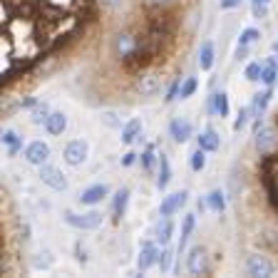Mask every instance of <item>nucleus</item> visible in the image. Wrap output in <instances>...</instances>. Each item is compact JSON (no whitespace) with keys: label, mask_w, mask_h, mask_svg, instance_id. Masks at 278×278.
<instances>
[{"label":"nucleus","mask_w":278,"mask_h":278,"mask_svg":"<svg viewBox=\"0 0 278 278\" xmlns=\"http://www.w3.org/2000/svg\"><path fill=\"white\" fill-rule=\"evenodd\" d=\"M271 97H273V92H271V90H266L263 95H256V99H253V114H256V117H261V114H263V110L268 107Z\"/></svg>","instance_id":"25"},{"label":"nucleus","mask_w":278,"mask_h":278,"mask_svg":"<svg viewBox=\"0 0 278 278\" xmlns=\"http://www.w3.org/2000/svg\"><path fill=\"white\" fill-rule=\"evenodd\" d=\"M186 199H189L186 191H174V194L164 196V201H162V206H159V213H162V216H174V213L186 204Z\"/></svg>","instance_id":"5"},{"label":"nucleus","mask_w":278,"mask_h":278,"mask_svg":"<svg viewBox=\"0 0 278 278\" xmlns=\"http://www.w3.org/2000/svg\"><path fill=\"white\" fill-rule=\"evenodd\" d=\"M127 201H130V189H119L114 194V201H112V219L119 221L127 211Z\"/></svg>","instance_id":"13"},{"label":"nucleus","mask_w":278,"mask_h":278,"mask_svg":"<svg viewBox=\"0 0 278 278\" xmlns=\"http://www.w3.org/2000/svg\"><path fill=\"white\" fill-rule=\"evenodd\" d=\"M107 194H110L107 184H95V186L84 189L82 194H80V204H84V206H95V204H99Z\"/></svg>","instance_id":"9"},{"label":"nucleus","mask_w":278,"mask_h":278,"mask_svg":"<svg viewBox=\"0 0 278 278\" xmlns=\"http://www.w3.org/2000/svg\"><path fill=\"white\" fill-rule=\"evenodd\" d=\"M134 159H137V154H132V152H130V154H124V157H122V164H124V166H132V164H134Z\"/></svg>","instance_id":"38"},{"label":"nucleus","mask_w":278,"mask_h":278,"mask_svg":"<svg viewBox=\"0 0 278 278\" xmlns=\"http://www.w3.org/2000/svg\"><path fill=\"white\" fill-rule=\"evenodd\" d=\"M139 132H142V122L139 119H130V122L122 127V142L124 144H132L139 137Z\"/></svg>","instance_id":"21"},{"label":"nucleus","mask_w":278,"mask_h":278,"mask_svg":"<svg viewBox=\"0 0 278 278\" xmlns=\"http://www.w3.org/2000/svg\"><path fill=\"white\" fill-rule=\"evenodd\" d=\"M40 179H42V184L52 186L55 191H65V189H67V179H65V174H62L57 166L42 164V166H40Z\"/></svg>","instance_id":"2"},{"label":"nucleus","mask_w":278,"mask_h":278,"mask_svg":"<svg viewBox=\"0 0 278 278\" xmlns=\"http://www.w3.org/2000/svg\"><path fill=\"white\" fill-rule=\"evenodd\" d=\"M261 37V30H256V28H246L239 37V45H251V42H256Z\"/></svg>","instance_id":"28"},{"label":"nucleus","mask_w":278,"mask_h":278,"mask_svg":"<svg viewBox=\"0 0 278 278\" xmlns=\"http://www.w3.org/2000/svg\"><path fill=\"white\" fill-rule=\"evenodd\" d=\"M179 92H181V80H174L172 82V87L166 90V97H164V102L169 104V102H174L177 97H179Z\"/></svg>","instance_id":"32"},{"label":"nucleus","mask_w":278,"mask_h":278,"mask_svg":"<svg viewBox=\"0 0 278 278\" xmlns=\"http://www.w3.org/2000/svg\"><path fill=\"white\" fill-rule=\"evenodd\" d=\"M169 134H172V139L177 144H184L186 139H191V122L181 119V117L172 119V124H169Z\"/></svg>","instance_id":"8"},{"label":"nucleus","mask_w":278,"mask_h":278,"mask_svg":"<svg viewBox=\"0 0 278 278\" xmlns=\"http://www.w3.org/2000/svg\"><path fill=\"white\" fill-rule=\"evenodd\" d=\"M25 159L30 162V164H37V166H42L48 159H50V147L45 144V142H30L28 144V149H25Z\"/></svg>","instance_id":"4"},{"label":"nucleus","mask_w":278,"mask_h":278,"mask_svg":"<svg viewBox=\"0 0 278 278\" xmlns=\"http://www.w3.org/2000/svg\"><path fill=\"white\" fill-rule=\"evenodd\" d=\"M157 263H159L162 273H166V271H169V266H172V251H169V248H166V251H162V253H159V261H157Z\"/></svg>","instance_id":"34"},{"label":"nucleus","mask_w":278,"mask_h":278,"mask_svg":"<svg viewBox=\"0 0 278 278\" xmlns=\"http://www.w3.org/2000/svg\"><path fill=\"white\" fill-rule=\"evenodd\" d=\"M194 92H196V80H194V77H186V80L181 82V92H179V97L186 99V97H191Z\"/></svg>","instance_id":"30"},{"label":"nucleus","mask_w":278,"mask_h":278,"mask_svg":"<svg viewBox=\"0 0 278 278\" xmlns=\"http://www.w3.org/2000/svg\"><path fill=\"white\" fill-rule=\"evenodd\" d=\"M266 13H268L266 5H253V15H256V17H266Z\"/></svg>","instance_id":"37"},{"label":"nucleus","mask_w":278,"mask_h":278,"mask_svg":"<svg viewBox=\"0 0 278 278\" xmlns=\"http://www.w3.org/2000/svg\"><path fill=\"white\" fill-rule=\"evenodd\" d=\"M276 77H278V67L276 65H263V72H261V82L266 84V87H273V82H276Z\"/></svg>","instance_id":"26"},{"label":"nucleus","mask_w":278,"mask_h":278,"mask_svg":"<svg viewBox=\"0 0 278 278\" xmlns=\"http://www.w3.org/2000/svg\"><path fill=\"white\" fill-rule=\"evenodd\" d=\"M172 233H174V224L169 221V216H164V221L157 226V241L159 244H169L172 241Z\"/></svg>","instance_id":"23"},{"label":"nucleus","mask_w":278,"mask_h":278,"mask_svg":"<svg viewBox=\"0 0 278 278\" xmlns=\"http://www.w3.org/2000/svg\"><path fill=\"white\" fill-rule=\"evenodd\" d=\"M196 142H199V147L204 149V152H216V149L221 147V137L213 132V130H206V132H201L199 137H196Z\"/></svg>","instance_id":"16"},{"label":"nucleus","mask_w":278,"mask_h":278,"mask_svg":"<svg viewBox=\"0 0 278 278\" xmlns=\"http://www.w3.org/2000/svg\"><path fill=\"white\" fill-rule=\"evenodd\" d=\"M199 67H201V70H211V67H213V42H211V40H204V42H201Z\"/></svg>","instance_id":"19"},{"label":"nucleus","mask_w":278,"mask_h":278,"mask_svg":"<svg viewBox=\"0 0 278 278\" xmlns=\"http://www.w3.org/2000/svg\"><path fill=\"white\" fill-rule=\"evenodd\" d=\"M209 112L211 114H219V117H226L229 114V97H226V92H216V95L211 97Z\"/></svg>","instance_id":"17"},{"label":"nucleus","mask_w":278,"mask_h":278,"mask_svg":"<svg viewBox=\"0 0 278 278\" xmlns=\"http://www.w3.org/2000/svg\"><path fill=\"white\" fill-rule=\"evenodd\" d=\"M48 117H50L48 107H45V104H37V107H35V112H33V122H35V124H40V122H48Z\"/></svg>","instance_id":"33"},{"label":"nucleus","mask_w":278,"mask_h":278,"mask_svg":"<svg viewBox=\"0 0 278 278\" xmlns=\"http://www.w3.org/2000/svg\"><path fill=\"white\" fill-rule=\"evenodd\" d=\"M186 268L194 273V276H201V273L206 271V256H204V248H201V246L191 248L189 261H186Z\"/></svg>","instance_id":"10"},{"label":"nucleus","mask_w":278,"mask_h":278,"mask_svg":"<svg viewBox=\"0 0 278 278\" xmlns=\"http://www.w3.org/2000/svg\"><path fill=\"white\" fill-rule=\"evenodd\" d=\"M189 164H191V169H194V172H201V169L206 166V152H204L201 147L196 149L194 154H191V162H189Z\"/></svg>","instance_id":"27"},{"label":"nucleus","mask_w":278,"mask_h":278,"mask_svg":"<svg viewBox=\"0 0 278 278\" xmlns=\"http://www.w3.org/2000/svg\"><path fill=\"white\" fill-rule=\"evenodd\" d=\"M84 159H87V144L84 142L75 139L65 147V162L70 166H80V164H84Z\"/></svg>","instance_id":"6"},{"label":"nucleus","mask_w":278,"mask_h":278,"mask_svg":"<svg viewBox=\"0 0 278 278\" xmlns=\"http://www.w3.org/2000/svg\"><path fill=\"white\" fill-rule=\"evenodd\" d=\"M271 271H273V266H271V261L266 259V256H261V253L248 256V261H246V273L248 276L263 278V276H271Z\"/></svg>","instance_id":"3"},{"label":"nucleus","mask_w":278,"mask_h":278,"mask_svg":"<svg viewBox=\"0 0 278 278\" xmlns=\"http://www.w3.org/2000/svg\"><path fill=\"white\" fill-rule=\"evenodd\" d=\"M261 72H263L261 62H251V65L246 67V80H248V82H259V80H261Z\"/></svg>","instance_id":"29"},{"label":"nucleus","mask_w":278,"mask_h":278,"mask_svg":"<svg viewBox=\"0 0 278 278\" xmlns=\"http://www.w3.org/2000/svg\"><path fill=\"white\" fill-rule=\"evenodd\" d=\"M3 144H5V152H8V157H15L20 149H23V139H20L13 130H8V132H3Z\"/></svg>","instance_id":"20"},{"label":"nucleus","mask_w":278,"mask_h":278,"mask_svg":"<svg viewBox=\"0 0 278 278\" xmlns=\"http://www.w3.org/2000/svg\"><path fill=\"white\" fill-rule=\"evenodd\" d=\"M172 181V164H169L166 154H159V177H157V189H166Z\"/></svg>","instance_id":"18"},{"label":"nucleus","mask_w":278,"mask_h":278,"mask_svg":"<svg viewBox=\"0 0 278 278\" xmlns=\"http://www.w3.org/2000/svg\"><path fill=\"white\" fill-rule=\"evenodd\" d=\"M144 3H149V5H162V3H166V0H144Z\"/></svg>","instance_id":"39"},{"label":"nucleus","mask_w":278,"mask_h":278,"mask_svg":"<svg viewBox=\"0 0 278 278\" xmlns=\"http://www.w3.org/2000/svg\"><path fill=\"white\" fill-rule=\"evenodd\" d=\"M157 261H159V248H157V244H152V241H144V244H142V251H139L137 268L144 273L147 268H152Z\"/></svg>","instance_id":"7"},{"label":"nucleus","mask_w":278,"mask_h":278,"mask_svg":"<svg viewBox=\"0 0 278 278\" xmlns=\"http://www.w3.org/2000/svg\"><path fill=\"white\" fill-rule=\"evenodd\" d=\"M65 224L75 226V229H82V231H95L99 224H102V213L99 211H90V213H72V211H65Z\"/></svg>","instance_id":"1"},{"label":"nucleus","mask_w":278,"mask_h":278,"mask_svg":"<svg viewBox=\"0 0 278 278\" xmlns=\"http://www.w3.org/2000/svg\"><path fill=\"white\" fill-rule=\"evenodd\" d=\"M251 114H253V107H244V110L239 112V119L233 122V130H236V132L244 130V127L248 124V117H251Z\"/></svg>","instance_id":"31"},{"label":"nucleus","mask_w":278,"mask_h":278,"mask_svg":"<svg viewBox=\"0 0 278 278\" xmlns=\"http://www.w3.org/2000/svg\"><path fill=\"white\" fill-rule=\"evenodd\" d=\"M142 166L147 169V172H152V169H154V152H152V147L142 154Z\"/></svg>","instance_id":"35"},{"label":"nucleus","mask_w":278,"mask_h":278,"mask_svg":"<svg viewBox=\"0 0 278 278\" xmlns=\"http://www.w3.org/2000/svg\"><path fill=\"white\" fill-rule=\"evenodd\" d=\"M206 204H209V209L211 211H216V213H221L224 209H226V199H224V194L216 189V191H211V194L206 196Z\"/></svg>","instance_id":"24"},{"label":"nucleus","mask_w":278,"mask_h":278,"mask_svg":"<svg viewBox=\"0 0 278 278\" xmlns=\"http://www.w3.org/2000/svg\"><path fill=\"white\" fill-rule=\"evenodd\" d=\"M114 52L122 55V57H132V55L137 52L134 37H130V35H117V37H114Z\"/></svg>","instance_id":"11"},{"label":"nucleus","mask_w":278,"mask_h":278,"mask_svg":"<svg viewBox=\"0 0 278 278\" xmlns=\"http://www.w3.org/2000/svg\"><path fill=\"white\" fill-rule=\"evenodd\" d=\"M273 52L278 55V42H273Z\"/></svg>","instance_id":"41"},{"label":"nucleus","mask_w":278,"mask_h":278,"mask_svg":"<svg viewBox=\"0 0 278 278\" xmlns=\"http://www.w3.org/2000/svg\"><path fill=\"white\" fill-rule=\"evenodd\" d=\"M45 130L50 132V134H62L67 130V117L62 114V112H50V117H48V122H45Z\"/></svg>","instance_id":"12"},{"label":"nucleus","mask_w":278,"mask_h":278,"mask_svg":"<svg viewBox=\"0 0 278 278\" xmlns=\"http://www.w3.org/2000/svg\"><path fill=\"white\" fill-rule=\"evenodd\" d=\"M137 90L144 95V97H152L159 92V77L157 75H144L137 80Z\"/></svg>","instance_id":"15"},{"label":"nucleus","mask_w":278,"mask_h":278,"mask_svg":"<svg viewBox=\"0 0 278 278\" xmlns=\"http://www.w3.org/2000/svg\"><path fill=\"white\" fill-rule=\"evenodd\" d=\"M244 0H221V10H231V8H239Z\"/></svg>","instance_id":"36"},{"label":"nucleus","mask_w":278,"mask_h":278,"mask_svg":"<svg viewBox=\"0 0 278 278\" xmlns=\"http://www.w3.org/2000/svg\"><path fill=\"white\" fill-rule=\"evenodd\" d=\"M276 142V130L273 127H261L259 132H256V147H259V152H268Z\"/></svg>","instance_id":"14"},{"label":"nucleus","mask_w":278,"mask_h":278,"mask_svg":"<svg viewBox=\"0 0 278 278\" xmlns=\"http://www.w3.org/2000/svg\"><path fill=\"white\" fill-rule=\"evenodd\" d=\"M251 3H253V5H268L271 0H251Z\"/></svg>","instance_id":"40"},{"label":"nucleus","mask_w":278,"mask_h":278,"mask_svg":"<svg viewBox=\"0 0 278 278\" xmlns=\"http://www.w3.org/2000/svg\"><path fill=\"white\" fill-rule=\"evenodd\" d=\"M194 224H196V216H194V213H186V216H184V226H181V241H179V253L184 251V246H186V241H189V236H191V231H194Z\"/></svg>","instance_id":"22"}]
</instances>
